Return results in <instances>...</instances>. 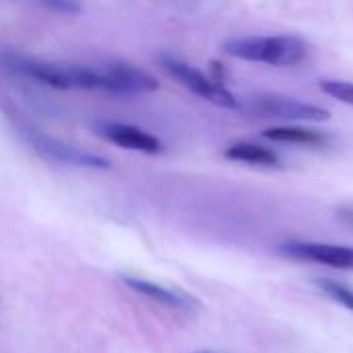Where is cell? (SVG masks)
I'll return each mask as SVG.
<instances>
[{
    "mask_svg": "<svg viewBox=\"0 0 353 353\" xmlns=\"http://www.w3.org/2000/svg\"><path fill=\"white\" fill-rule=\"evenodd\" d=\"M223 50L246 62L269 66H296L308 58V43L296 35H250L225 41Z\"/></svg>",
    "mask_w": 353,
    "mask_h": 353,
    "instance_id": "cell-1",
    "label": "cell"
},
{
    "mask_svg": "<svg viewBox=\"0 0 353 353\" xmlns=\"http://www.w3.org/2000/svg\"><path fill=\"white\" fill-rule=\"evenodd\" d=\"M21 134L29 143V147L46 161L72 165V168H89V170H108L112 165V161L108 157L79 149L74 145H68V143L54 139V137L46 134L43 130L33 128L29 124H21Z\"/></svg>",
    "mask_w": 353,
    "mask_h": 353,
    "instance_id": "cell-2",
    "label": "cell"
},
{
    "mask_svg": "<svg viewBox=\"0 0 353 353\" xmlns=\"http://www.w3.org/2000/svg\"><path fill=\"white\" fill-rule=\"evenodd\" d=\"M159 62H161L163 70L172 79H176L182 87H186L194 95H199V97H203V99H207V101H211V103H215L219 108H230V110L240 108L238 97L228 87H223L221 81L207 77L199 68H194L188 62H184L180 58H174V56H161Z\"/></svg>",
    "mask_w": 353,
    "mask_h": 353,
    "instance_id": "cell-3",
    "label": "cell"
},
{
    "mask_svg": "<svg viewBox=\"0 0 353 353\" xmlns=\"http://www.w3.org/2000/svg\"><path fill=\"white\" fill-rule=\"evenodd\" d=\"M246 110L259 118H277L290 122H323L331 118V112L314 103L300 101L281 93H259L246 101Z\"/></svg>",
    "mask_w": 353,
    "mask_h": 353,
    "instance_id": "cell-4",
    "label": "cell"
},
{
    "mask_svg": "<svg viewBox=\"0 0 353 353\" xmlns=\"http://www.w3.org/2000/svg\"><path fill=\"white\" fill-rule=\"evenodd\" d=\"M281 252L296 261H308V263H316V265H325L333 269H353L352 246L292 240L281 246Z\"/></svg>",
    "mask_w": 353,
    "mask_h": 353,
    "instance_id": "cell-5",
    "label": "cell"
},
{
    "mask_svg": "<svg viewBox=\"0 0 353 353\" xmlns=\"http://www.w3.org/2000/svg\"><path fill=\"white\" fill-rule=\"evenodd\" d=\"M97 134L118 147H124V149H130V151H139V153H149V155H155V153H161L163 151V145L161 141L139 128V126H132V124H124V122H99L95 126Z\"/></svg>",
    "mask_w": 353,
    "mask_h": 353,
    "instance_id": "cell-6",
    "label": "cell"
},
{
    "mask_svg": "<svg viewBox=\"0 0 353 353\" xmlns=\"http://www.w3.org/2000/svg\"><path fill=\"white\" fill-rule=\"evenodd\" d=\"M122 281L137 294L165 306V308H174V310H192L196 308V302L182 294V292H176V290H170V288H163L155 281H147V279H141V277H132V275H122Z\"/></svg>",
    "mask_w": 353,
    "mask_h": 353,
    "instance_id": "cell-7",
    "label": "cell"
},
{
    "mask_svg": "<svg viewBox=\"0 0 353 353\" xmlns=\"http://www.w3.org/2000/svg\"><path fill=\"white\" fill-rule=\"evenodd\" d=\"M225 157L232 161H240V163H248V165H261V168H279L281 159L277 153H273L271 149L250 143V141H240L234 143L225 149Z\"/></svg>",
    "mask_w": 353,
    "mask_h": 353,
    "instance_id": "cell-8",
    "label": "cell"
},
{
    "mask_svg": "<svg viewBox=\"0 0 353 353\" xmlns=\"http://www.w3.org/2000/svg\"><path fill=\"white\" fill-rule=\"evenodd\" d=\"M265 137L275 143H288V145H304V147H321L327 143V137L308 130L302 126H273L265 130Z\"/></svg>",
    "mask_w": 353,
    "mask_h": 353,
    "instance_id": "cell-9",
    "label": "cell"
},
{
    "mask_svg": "<svg viewBox=\"0 0 353 353\" xmlns=\"http://www.w3.org/2000/svg\"><path fill=\"white\" fill-rule=\"evenodd\" d=\"M316 285H319V290L325 294V296H329L333 302H337L339 306H343V308H347V310H352L353 312V290L352 288H347L345 283H341V281H335V279H316Z\"/></svg>",
    "mask_w": 353,
    "mask_h": 353,
    "instance_id": "cell-10",
    "label": "cell"
},
{
    "mask_svg": "<svg viewBox=\"0 0 353 353\" xmlns=\"http://www.w3.org/2000/svg\"><path fill=\"white\" fill-rule=\"evenodd\" d=\"M321 91L327 93L329 97L343 101L347 105H353V83L341 81V79H323L321 81Z\"/></svg>",
    "mask_w": 353,
    "mask_h": 353,
    "instance_id": "cell-11",
    "label": "cell"
},
{
    "mask_svg": "<svg viewBox=\"0 0 353 353\" xmlns=\"http://www.w3.org/2000/svg\"><path fill=\"white\" fill-rule=\"evenodd\" d=\"M37 6L56 12V14H66V17H74L83 10L81 0H33Z\"/></svg>",
    "mask_w": 353,
    "mask_h": 353,
    "instance_id": "cell-12",
    "label": "cell"
},
{
    "mask_svg": "<svg viewBox=\"0 0 353 353\" xmlns=\"http://www.w3.org/2000/svg\"><path fill=\"white\" fill-rule=\"evenodd\" d=\"M196 353H211V352H196Z\"/></svg>",
    "mask_w": 353,
    "mask_h": 353,
    "instance_id": "cell-13",
    "label": "cell"
}]
</instances>
